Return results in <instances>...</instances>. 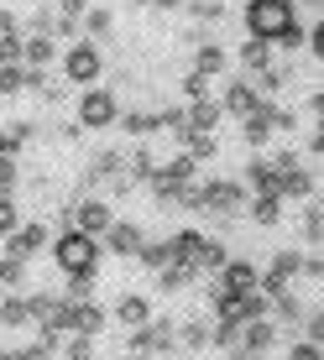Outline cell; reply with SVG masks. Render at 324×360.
<instances>
[{"label":"cell","instance_id":"obj_1","mask_svg":"<svg viewBox=\"0 0 324 360\" xmlns=\"http://www.w3.org/2000/svg\"><path fill=\"white\" fill-rule=\"evenodd\" d=\"M246 32L256 42L278 47H304V27L293 16V0H246Z\"/></svg>","mask_w":324,"mask_h":360},{"label":"cell","instance_id":"obj_2","mask_svg":"<svg viewBox=\"0 0 324 360\" xmlns=\"http://www.w3.org/2000/svg\"><path fill=\"white\" fill-rule=\"evenodd\" d=\"M53 262H58V271H63L68 282H89L94 266H99V240L84 235V230H63L53 240Z\"/></svg>","mask_w":324,"mask_h":360},{"label":"cell","instance_id":"obj_3","mask_svg":"<svg viewBox=\"0 0 324 360\" xmlns=\"http://www.w3.org/2000/svg\"><path fill=\"white\" fill-rule=\"evenodd\" d=\"M99 73H105V58H99V42H73L63 53V84H99Z\"/></svg>","mask_w":324,"mask_h":360},{"label":"cell","instance_id":"obj_4","mask_svg":"<svg viewBox=\"0 0 324 360\" xmlns=\"http://www.w3.org/2000/svg\"><path fill=\"white\" fill-rule=\"evenodd\" d=\"M116 115H120V105H116V94L110 89H84V99H79V126L84 131H105V126H116Z\"/></svg>","mask_w":324,"mask_h":360},{"label":"cell","instance_id":"obj_5","mask_svg":"<svg viewBox=\"0 0 324 360\" xmlns=\"http://www.w3.org/2000/svg\"><path fill=\"white\" fill-rule=\"evenodd\" d=\"M246 204V188L235 178H215V183H199V209H215V214H235Z\"/></svg>","mask_w":324,"mask_h":360},{"label":"cell","instance_id":"obj_6","mask_svg":"<svg viewBox=\"0 0 324 360\" xmlns=\"http://www.w3.org/2000/svg\"><path fill=\"white\" fill-rule=\"evenodd\" d=\"M110 219H116V209H110V204H105V198H84V204H79V209H73V230H84V235H94V240H99V235H105V230H110Z\"/></svg>","mask_w":324,"mask_h":360},{"label":"cell","instance_id":"obj_7","mask_svg":"<svg viewBox=\"0 0 324 360\" xmlns=\"http://www.w3.org/2000/svg\"><path fill=\"white\" fill-rule=\"evenodd\" d=\"M53 58H58V37H47V32L21 37V68H47Z\"/></svg>","mask_w":324,"mask_h":360},{"label":"cell","instance_id":"obj_8","mask_svg":"<svg viewBox=\"0 0 324 360\" xmlns=\"http://www.w3.org/2000/svg\"><path fill=\"white\" fill-rule=\"evenodd\" d=\"M47 245V225H16L6 235V256H16V262H27L32 251H42Z\"/></svg>","mask_w":324,"mask_h":360},{"label":"cell","instance_id":"obj_9","mask_svg":"<svg viewBox=\"0 0 324 360\" xmlns=\"http://www.w3.org/2000/svg\"><path fill=\"white\" fill-rule=\"evenodd\" d=\"M261 105V94H256V84L251 79H235L225 94H220V110H225V115H251V110Z\"/></svg>","mask_w":324,"mask_h":360},{"label":"cell","instance_id":"obj_10","mask_svg":"<svg viewBox=\"0 0 324 360\" xmlns=\"http://www.w3.org/2000/svg\"><path fill=\"white\" fill-rule=\"evenodd\" d=\"M225 47L215 42V37H199L194 42V73H204V79H215V73H225Z\"/></svg>","mask_w":324,"mask_h":360},{"label":"cell","instance_id":"obj_11","mask_svg":"<svg viewBox=\"0 0 324 360\" xmlns=\"http://www.w3.org/2000/svg\"><path fill=\"white\" fill-rule=\"evenodd\" d=\"M220 115H225L220 99H189V105H183V126L178 131H215Z\"/></svg>","mask_w":324,"mask_h":360},{"label":"cell","instance_id":"obj_12","mask_svg":"<svg viewBox=\"0 0 324 360\" xmlns=\"http://www.w3.org/2000/svg\"><path fill=\"white\" fill-rule=\"evenodd\" d=\"M272 340H278V324L261 314V319H246V324H241V340H235V345H246V350L267 355V350H272Z\"/></svg>","mask_w":324,"mask_h":360},{"label":"cell","instance_id":"obj_13","mask_svg":"<svg viewBox=\"0 0 324 360\" xmlns=\"http://www.w3.org/2000/svg\"><path fill=\"white\" fill-rule=\"evenodd\" d=\"M105 240V251H116V256H136V245H142V230L126 225V219H110V230L99 235Z\"/></svg>","mask_w":324,"mask_h":360},{"label":"cell","instance_id":"obj_14","mask_svg":"<svg viewBox=\"0 0 324 360\" xmlns=\"http://www.w3.org/2000/svg\"><path fill=\"white\" fill-rule=\"evenodd\" d=\"M220 292H256V266L251 262H225L220 266Z\"/></svg>","mask_w":324,"mask_h":360},{"label":"cell","instance_id":"obj_15","mask_svg":"<svg viewBox=\"0 0 324 360\" xmlns=\"http://www.w3.org/2000/svg\"><path fill=\"white\" fill-rule=\"evenodd\" d=\"M116 319H120V324H126V329H142L147 319H152V303H147L142 292H126V297H120V303H116Z\"/></svg>","mask_w":324,"mask_h":360},{"label":"cell","instance_id":"obj_16","mask_svg":"<svg viewBox=\"0 0 324 360\" xmlns=\"http://www.w3.org/2000/svg\"><path fill=\"white\" fill-rule=\"evenodd\" d=\"M178 141H183V152L194 157V162H209V157L220 152V141H215V131H178Z\"/></svg>","mask_w":324,"mask_h":360},{"label":"cell","instance_id":"obj_17","mask_svg":"<svg viewBox=\"0 0 324 360\" xmlns=\"http://www.w3.org/2000/svg\"><path fill=\"white\" fill-rule=\"evenodd\" d=\"M251 219H256V225H278V219H282V193L278 188H261L251 198Z\"/></svg>","mask_w":324,"mask_h":360},{"label":"cell","instance_id":"obj_18","mask_svg":"<svg viewBox=\"0 0 324 360\" xmlns=\"http://www.w3.org/2000/svg\"><path fill=\"white\" fill-rule=\"evenodd\" d=\"M79 37H84V42H99V37H110V11H105V6H89V11L79 16Z\"/></svg>","mask_w":324,"mask_h":360},{"label":"cell","instance_id":"obj_19","mask_svg":"<svg viewBox=\"0 0 324 360\" xmlns=\"http://www.w3.org/2000/svg\"><path fill=\"white\" fill-rule=\"evenodd\" d=\"M116 126L126 131V136H152L157 131V115H152V110H120Z\"/></svg>","mask_w":324,"mask_h":360},{"label":"cell","instance_id":"obj_20","mask_svg":"<svg viewBox=\"0 0 324 360\" xmlns=\"http://www.w3.org/2000/svg\"><path fill=\"white\" fill-rule=\"evenodd\" d=\"M173 262H183V266H194L199 262V245H204V235H199V230H183V235H173Z\"/></svg>","mask_w":324,"mask_h":360},{"label":"cell","instance_id":"obj_21","mask_svg":"<svg viewBox=\"0 0 324 360\" xmlns=\"http://www.w3.org/2000/svg\"><path fill=\"white\" fill-rule=\"evenodd\" d=\"M136 262L152 266V271H162V266L173 262V245H168V240H142V245H136Z\"/></svg>","mask_w":324,"mask_h":360},{"label":"cell","instance_id":"obj_22","mask_svg":"<svg viewBox=\"0 0 324 360\" xmlns=\"http://www.w3.org/2000/svg\"><path fill=\"white\" fill-rule=\"evenodd\" d=\"M241 63L251 68V73H267L272 68V42H256V37H251V42L241 47Z\"/></svg>","mask_w":324,"mask_h":360},{"label":"cell","instance_id":"obj_23","mask_svg":"<svg viewBox=\"0 0 324 360\" xmlns=\"http://www.w3.org/2000/svg\"><path fill=\"white\" fill-rule=\"evenodd\" d=\"M21 324H32L27 297H6V303H0V329H21Z\"/></svg>","mask_w":324,"mask_h":360},{"label":"cell","instance_id":"obj_24","mask_svg":"<svg viewBox=\"0 0 324 360\" xmlns=\"http://www.w3.org/2000/svg\"><path fill=\"white\" fill-rule=\"evenodd\" d=\"M120 167H126V157H120V152H99L94 162H89V183H99V178H120Z\"/></svg>","mask_w":324,"mask_h":360},{"label":"cell","instance_id":"obj_25","mask_svg":"<svg viewBox=\"0 0 324 360\" xmlns=\"http://www.w3.org/2000/svg\"><path fill=\"white\" fill-rule=\"evenodd\" d=\"M0 94H27V68L21 63H0Z\"/></svg>","mask_w":324,"mask_h":360},{"label":"cell","instance_id":"obj_26","mask_svg":"<svg viewBox=\"0 0 324 360\" xmlns=\"http://www.w3.org/2000/svg\"><path fill=\"white\" fill-rule=\"evenodd\" d=\"M246 183H251L256 193H261V188H278V167H272L267 157H256V162L246 167Z\"/></svg>","mask_w":324,"mask_h":360},{"label":"cell","instance_id":"obj_27","mask_svg":"<svg viewBox=\"0 0 324 360\" xmlns=\"http://www.w3.org/2000/svg\"><path fill=\"white\" fill-rule=\"evenodd\" d=\"M173 340L189 345V350H204V345H209V329H204V324H173Z\"/></svg>","mask_w":324,"mask_h":360},{"label":"cell","instance_id":"obj_28","mask_svg":"<svg viewBox=\"0 0 324 360\" xmlns=\"http://www.w3.org/2000/svg\"><path fill=\"white\" fill-rule=\"evenodd\" d=\"M225 262H230L225 245H220V240H204V245H199V262H194V266H199V271H204V266H209V271H220Z\"/></svg>","mask_w":324,"mask_h":360},{"label":"cell","instance_id":"obj_29","mask_svg":"<svg viewBox=\"0 0 324 360\" xmlns=\"http://www.w3.org/2000/svg\"><path fill=\"white\" fill-rule=\"evenodd\" d=\"M16 225H21V209H16V198H11V193H0V240H6V235L16 230Z\"/></svg>","mask_w":324,"mask_h":360},{"label":"cell","instance_id":"obj_30","mask_svg":"<svg viewBox=\"0 0 324 360\" xmlns=\"http://www.w3.org/2000/svg\"><path fill=\"white\" fill-rule=\"evenodd\" d=\"M21 277H27V262H16V256H0V288H16Z\"/></svg>","mask_w":324,"mask_h":360},{"label":"cell","instance_id":"obj_31","mask_svg":"<svg viewBox=\"0 0 324 360\" xmlns=\"http://www.w3.org/2000/svg\"><path fill=\"white\" fill-rule=\"evenodd\" d=\"M304 235L314 240V251H319V235H324V209H319V204L304 209Z\"/></svg>","mask_w":324,"mask_h":360},{"label":"cell","instance_id":"obj_32","mask_svg":"<svg viewBox=\"0 0 324 360\" xmlns=\"http://www.w3.org/2000/svg\"><path fill=\"white\" fill-rule=\"evenodd\" d=\"M189 16L194 21H220V16H225V6H220V0H189Z\"/></svg>","mask_w":324,"mask_h":360},{"label":"cell","instance_id":"obj_33","mask_svg":"<svg viewBox=\"0 0 324 360\" xmlns=\"http://www.w3.org/2000/svg\"><path fill=\"white\" fill-rule=\"evenodd\" d=\"M209 84H215V79H204V73H189V79H183V105H189V99H209Z\"/></svg>","mask_w":324,"mask_h":360},{"label":"cell","instance_id":"obj_34","mask_svg":"<svg viewBox=\"0 0 324 360\" xmlns=\"http://www.w3.org/2000/svg\"><path fill=\"white\" fill-rule=\"evenodd\" d=\"M0 63H21V32H0Z\"/></svg>","mask_w":324,"mask_h":360},{"label":"cell","instance_id":"obj_35","mask_svg":"<svg viewBox=\"0 0 324 360\" xmlns=\"http://www.w3.org/2000/svg\"><path fill=\"white\" fill-rule=\"evenodd\" d=\"M16 178H21L16 157H0V193H11V188H16Z\"/></svg>","mask_w":324,"mask_h":360},{"label":"cell","instance_id":"obj_36","mask_svg":"<svg viewBox=\"0 0 324 360\" xmlns=\"http://www.w3.org/2000/svg\"><path fill=\"white\" fill-rule=\"evenodd\" d=\"M84 11H89V0H58V16L63 21H79Z\"/></svg>","mask_w":324,"mask_h":360},{"label":"cell","instance_id":"obj_37","mask_svg":"<svg viewBox=\"0 0 324 360\" xmlns=\"http://www.w3.org/2000/svg\"><path fill=\"white\" fill-rule=\"evenodd\" d=\"M288 360H324V350H319V345H314V340H298Z\"/></svg>","mask_w":324,"mask_h":360},{"label":"cell","instance_id":"obj_38","mask_svg":"<svg viewBox=\"0 0 324 360\" xmlns=\"http://www.w3.org/2000/svg\"><path fill=\"white\" fill-rule=\"evenodd\" d=\"M225 355H230V360H261L256 350H246V345H230V350H225Z\"/></svg>","mask_w":324,"mask_h":360},{"label":"cell","instance_id":"obj_39","mask_svg":"<svg viewBox=\"0 0 324 360\" xmlns=\"http://www.w3.org/2000/svg\"><path fill=\"white\" fill-rule=\"evenodd\" d=\"M142 6H157V11H173V6H183V0H142Z\"/></svg>","mask_w":324,"mask_h":360},{"label":"cell","instance_id":"obj_40","mask_svg":"<svg viewBox=\"0 0 324 360\" xmlns=\"http://www.w3.org/2000/svg\"><path fill=\"white\" fill-rule=\"evenodd\" d=\"M304 6H309V11H314V16H319V6H324V0H304Z\"/></svg>","mask_w":324,"mask_h":360}]
</instances>
